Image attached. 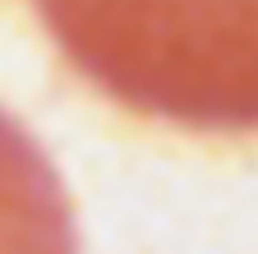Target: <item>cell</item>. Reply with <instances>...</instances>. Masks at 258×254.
<instances>
[{"instance_id": "obj_1", "label": "cell", "mask_w": 258, "mask_h": 254, "mask_svg": "<svg viewBox=\"0 0 258 254\" xmlns=\"http://www.w3.org/2000/svg\"><path fill=\"white\" fill-rule=\"evenodd\" d=\"M64 65L115 107L258 134V0H37Z\"/></svg>"}, {"instance_id": "obj_2", "label": "cell", "mask_w": 258, "mask_h": 254, "mask_svg": "<svg viewBox=\"0 0 258 254\" xmlns=\"http://www.w3.org/2000/svg\"><path fill=\"white\" fill-rule=\"evenodd\" d=\"M0 254H79L70 194L10 111H0Z\"/></svg>"}]
</instances>
